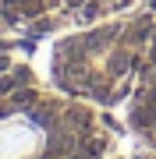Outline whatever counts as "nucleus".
<instances>
[{"label": "nucleus", "instance_id": "f257e3e1", "mask_svg": "<svg viewBox=\"0 0 156 159\" xmlns=\"http://www.w3.org/2000/svg\"><path fill=\"white\" fill-rule=\"evenodd\" d=\"M156 14H117L57 39L46 53L50 89L82 102L117 106L131 96Z\"/></svg>", "mask_w": 156, "mask_h": 159}, {"label": "nucleus", "instance_id": "f03ea898", "mask_svg": "<svg viewBox=\"0 0 156 159\" xmlns=\"http://www.w3.org/2000/svg\"><path fill=\"white\" fill-rule=\"evenodd\" d=\"M103 145L92 102L57 89L0 85V159H99Z\"/></svg>", "mask_w": 156, "mask_h": 159}, {"label": "nucleus", "instance_id": "7ed1b4c3", "mask_svg": "<svg viewBox=\"0 0 156 159\" xmlns=\"http://www.w3.org/2000/svg\"><path fill=\"white\" fill-rule=\"evenodd\" d=\"M124 117L149 145H156V29L149 50H145V60L139 67V78H135V89L124 99Z\"/></svg>", "mask_w": 156, "mask_h": 159}]
</instances>
